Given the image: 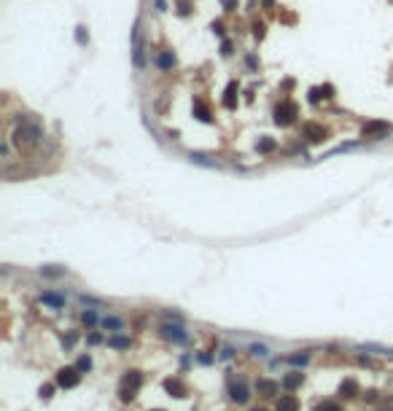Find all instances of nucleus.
<instances>
[{
    "mask_svg": "<svg viewBox=\"0 0 393 411\" xmlns=\"http://www.w3.org/2000/svg\"><path fill=\"white\" fill-rule=\"evenodd\" d=\"M159 333H162L164 339H170V341H186L189 339V330H186L183 323H178V320H164L162 326H159Z\"/></svg>",
    "mask_w": 393,
    "mask_h": 411,
    "instance_id": "1",
    "label": "nucleus"
},
{
    "mask_svg": "<svg viewBox=\"0 0 393 411\" xmlns=\"http://www.w3.org/2000/svg\"><path fill=\"white\" fill-rule=\"evenodd\" d=\"M54 382H57V387H62V390H73L78 382H81V371H78L76 366L59 368L57 376H54Z\"/></svg>",
    "mask_w": 393,
    "mask_h": 411,
    "instance_id": "2",
    "label": "nucleus"
},
{
    "mask_svg": "<svg viewBox=\"0 0 393 411\" xmlns=\"http://www.w3.org/2000/svg\"><path fill=\"white\" fill-rule=\"evenodd\" d=\"M280 390H283V384L275 382V379H267V376L256 379V393L262 398H277V395H280Z\"/></svg>",
    "mask_w": 393,
    "mask_h": 411,
    "instance_id": "3",
    "label": "nucleus"
},
{
    "mask_svg": "<svg viewBox=\"0 0 393 411\" xmlns=\"http://www.w3.org/2000/svg\"><path fill=\"white\" fill-rule=\"evenodd\" d=\"M391 135V124L388 121H369L364 127V137H372V140H383V137Z\"/></svg>",
    "mask_w": 393,
    "mask_h": 411,
    "instance_id": "4",
    "label": "nucleus"
},
{
    "mask_svg": "<svg viewBox=\"0 0 393 411\" xmlns=\"http://www.w3.org/2000/svg\"><path fill=\"white\" fill-rule=\"evenodd\" d=\"M229 398L235 403H240V406L251 401V390H248V384H245V379H237V382L229 384Z\"/></svg>",
    "mask_w": 393,
    "mask_h": 411,
    "instance_id": "5",
    "label": "nucleus"
},
{
    "mask_svg": "<svg viewBox=\"0 0 393 411\" xmlns=\"http://www.w3.org/2000/svg\"><path fill=\"white\" fill-rule=\"evenodd\" d=\"M122 387L127 390H132V393H137V390L143 387V374L137 368H130V371H124V376H122Z\"/></svg>",
    "mask_w": 393,
    "mask_h": 411,
    "instance_id": "6",
    "label": "nucleus"
},
{
    "mask_svg": "<svg viewBox=\"0 0 393 411\" xmlns=\"http://www.w3.org/2000/svg\"><path fill=\"white\" fill-rule=\"evenodd\" d=\"M38 298H41V304H46L49 309H57V312H59V309H65V296L57 293V290H43Z\"/></svg>",
    "mask_w": 393,
    "mask_h": 411,
    "instance_id": "7",
    "label": "nucleus"
},
{
    "mask_svg": "<svg viewBox=\"0 0 393 411\" xmlns=\"http://www.w3.org/2000/svg\"><path fill=\"white\" fill-rule=\"evenodd\" d=\"M280 384H283L285 393H294V390H299L304 384V374L302 371H288V376H283Z\"/></svg>",
    "mask_w": 393,
    "mask_h": 411,
    "instance_id": "8",
    "label": "nucleus"
},
{
    "mask_svg": "<svg viewBox=\"0 0 393 411\" xmlns=\"http://www.w3.org/2000/svg\"><path fill=\"white\" fill-rule=\"evenodd\" d=\"M299 398L294 395V393H285V395H277V406H275V411H299Z\"/></svg>",
    "mask_w": 393,
    "mask_h": 411,
    "instance_id": "9",
    "label": "nucleus"
},
{
    "mask_svg": "<svg viewBox=\"0 0 393 411\" xmlns=\"http://www.w3.org/2000/svg\"><path fill=\"white\" fill-rule=\"evenodd\" d=\"M339 395H342L345 401H353V398L361 395V384H358L356 379H345L342 384H339Z\"/></svg>",
    "mask_w": 393,
    "mask_h": 411,
    "instance_id": "10",
    "label": "nucleus"
},
{
    "mask_svg": "<svg viewBox=\"0 0 393 411\" xmlns=\"http://www.w3.org/2000/svg\"><path fill=\"white\" fill-rule=\"evenodd\" d=\"M100 326H103L105 330H111V333H122L124 320H122V317H116V315H105L103 320H100Z\"/></svg>",
    "mask_w": 393,
    "mask_h": 411,
    "instance_id": "11",
    "label": "nucleus"
},
{
    "mask_svg": "<svg viewBox=\"0 0 393 411\" xmlns=\"http://www.w3.org/2000/svg\"><path fill=\"white\" fill-rule=\"evenodd\" d=\"M164 390H167L170 395H175V398H186V395H189V387H186V384L178 379V376H175V379H167V382H164Z\"/></svg>",
    "mask_w": 393,
    "mask_h": 411,
    "instance_id": "12",
    "label": "nucleus"
},
{
    "mask_svg": "<svg viewBox=\"0 0 393 411\" xmlns=\"http://www.w3.org/2000/svg\"><path fill=\"white\" fill-rule=\"evenodd\" d=\"M108 347H111V349H130V347H132V339H130V336L113 333L111 339H108Z\"/></svg>",
    "mask_w": 393,
    "mask_h": 411,
    "instance_id": "13",
    "label": "nucleus"
},
{
    "mask_svg": "<svg viewBox=\"0 0 393 411\" xmlns=\"http://www.w3.org/2000/svg\"><path fill=\"white\" fill-rule=\"evenodd\" d=\"M100 320H103V317H97L95 309H84V312H81V323H84V326H97Z\"/></svg>",
    "mask_w": 393,
    "mask_h": 411,
    "instance_id": "14",
    "label": "nucleus"
},
{
    "mask_svg": "<svg viewBox=\"0 0 393 411\" xmlns=\"http://www.w3.org/2000/svg\"><path fill=\"white\" fill-rule=\"evenodd\" d=\"M172 65H175V57H172V51H162V54H159V68H162V70H170Z\"/></svg>",
    "mask_w": 393,
    "mask_h": 411,
    "instance_id": "15",
    "label": "nucleus"
},
{
    "mask_svg": "<svg viewBox=\"0 0 393 411\" xmlns=\"http://www.w3.org/2000/svg\"><path fill=\"white\" fill-rule=\"evenodd\" d=\"M54 390H57V382H54V384H43V387L38 390L41 401H51V398H54Z\"/></svg>",
    "mask_w": 393,
    "mask_h": 411,
    "instance_id": "16",
    "label": "nucleus"
},
{
    "mask_svg": "<svg viewBox=\"0 0 393 411\" xmlns=\"http://www.w3.org/2000/svg\"><path fill=\"white\" fill-rule=\"evenodd\" d=\"M248 349H251V355H253V357H267V355H269L267 344H251Z\"/></svg>",
    "mask_w": 393,
    "mask_h": 411,
    "instance_id": "17",
    "label": "nucleus"
},
{
    "mask_svg": "<svg viewBox=\"0 0 393 411\" xmlns=\"http://www.w3.org/2000/svg\"><path fill=\"white\" fill-rule=\"evenodd\" d=\"M76 368L81 371V374H86V371L92 368V357L89 355H81V357H78V363H76Z\"/></svg>",
    "mask_w": 393,
    "mask_h": 411,
    "instance_id": "18",
    "label": "nucleus"
},
{
    "mask_svg": "<svg viewBox=\"0 0 393 411\" xmlns=\"http://www.w3.org/2000/svg\"><path fill=\"white\" fill-rule=\"evenodd\" d=\"M288 363H291V366H307L310 355H288Z\"/></svg>",
    "mask_w": 393,
    "mask_h": 411,
    "instance_id": "19",
    "label": "nucleus"
},
{
    "mask_svg": "<svg viewBox=\"0 0 393 411\" xmlns=\"http://www.w3.org/2000/svg\"><path fill=\"white\" fill-rule=\"evenodd\" d=\"M315 411H342V406H339V403H334V401H323Z\"/></svg>",
    "mask_w": 393,
    "mask_h": 411,
    "instance_id": "20",
    "label": "nucleus"
},
{
    "mask_svg": "<svg viewBox=\"0 0 393 411\" xmlns=\"http://www.w3.org/2000/svg\"><path fill=\"white\" fill-rule=\"evenodd\" d=\"M361 398H364L366 403H377L380 401V393H377V390H366V393H361Z\"/></svg>",
    "mask_w": 393,
    "mask_h": 411,
    "instance_id": "21",
    "label": "nucleus"
},
{
    "mask_svg": "<svg viewBox=\"0 0 393 411\" xmlns=\"http://www.w3.org/2000/svg\"><path fill=\"white\" fill-rule=\"evenodd\" d=\"M41 274H46V277H62L65 269H41Z\"/></svg>",
    "mask_w": 393,
    "mask_h": 411,
    "instance_id": "22",
    "label": "nucleus"
},
{
    "mask_svg": "<svg viewBox=\"0 0 393 411\" xmlns=\"http://www.w3.org/2000/svg\"><path fill=\"white\" fill-rule=\"evenodd\" d=\"M259 148H262V151H272V148H275V143H272V140H262V143H259Z\"/></svg>",
    "mask_w": 393,
    "mask_h": 411,
    "instance_id": "23",
    "label": "nucleus"
},
{
    "mask_svg": "<svg viewBox=\"0 0 393 411\" xmlns=\"http://www.w3.org/2000/svg\"><path fill=\"white\" fill-rule=\"evenodd\" d=\"M76 341H78V333H68V339H65V347H73Z\"/></svg>",
    "mask_w": 393,
    "mask_h": 411,
    "instance_id": "24",
    "label": "nucleus"
},
{
    "mask_svg": "<svg viewBox=\"0 0 393 411\" xmlns=\"http://www.w3.org/2000/svg\"><path fill=\"white\" fill-rule=\"evenodd\" d=\"M76 38H78V43H86V41H89V35H84V27H78Z\"/></svg>",
    "mask_w": 393,
    "mask_h": 411,
    "instance_id": "25",
    "label": "nucleus"
},
{
    "mask_svg": "<svg viewBox=\"0 0 393 411\" xmlns=\"http://www.w3.org/2000/svg\"><path fill=\"white\" fill-rule=\"evenodd\" d=\"M232 355H235V349H232V347H224V352H221V360H229Z\"/></svg>",
    "mask_w": 393,
    "mask_h": 411,
    "instance_id": "26",
    "label": "nucleus"
},
{
    "mask_svg": "<svg viewBox=\"0 0 393 411\" xmlns=\"http://www.w3.org/2000/svg\"><path fill=\"white\" fill-rule=\"evenodd\" d=\"M86 341H89V344H100V341H103V336H100V333H89V339H86Z\"/></svg>",
    "mask_w": 393,
    "mask_h": 411,
    "instance_id": "27",
    "label": "nucleus"
},
{
    "mask_svg": "<svg viewBox=\"0 0 393 411\" xmlns=\"http://www.w3.org/2000/svg\"><path fill=\"white\" fill-rule=\"evenodd\" d=\"M156 11H167V3H164V0H156Z\"/></svg>",
    "mask_w": 393,
    "mask_h": 411,
    "instance_id": "28",
    "label": "nucleus"
},
{
    "mask_svg": "<svg viewBox=\"0 0 393 411\" xmlns=\"http://www.w3.org/2000/svg\"><path fill=\"white\" fill-rule=\"evenodd\" d=\"M251 411H267V409H251Z\"/></svg>",
    "mask_w": 393,
    "mask_h": 411,
    "instance_id": "29",
    "label": "nucleus"
},
{
    "mask_svg": "<svg viewBox=\"0 0 393 411\" xmlns=\"http://www.w3.org/2000/svg\"><path fill=\"white\" fill-rule=\"evenodd\" d=\"M154 411H164V409H154Z\"/></svg>",
    "mask_w": 393,
    "mask_h": 411,
    "instance_id": "30",
    "label": "nucleus"
}]
</instances>
